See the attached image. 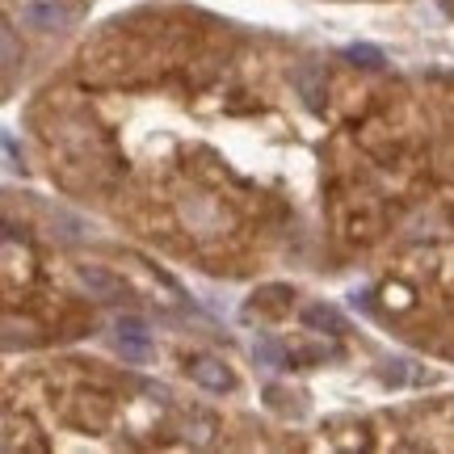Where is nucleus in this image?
<instances>
[{"label":"nucleus","instance_id":"obj_1","mask_svg":"<svg viewBox=\"0 0 454 454\" xmlns=\"http://www.w3.org/2000/svg\"><path fill=\"white\" fill-rule=\"evenodd\" d=\"M118 349H122V357H130V362H139V357L152 354V333H147V325L139 316H122V320H118Z\"/></svg>","mask_w":454,"mask_h":454},{"label":"nucleus","instance_id":"obj_2","mask_svg":"<svg viewBox=\"0 0 454 454\" xmlns=\"http://www.w3.org/2000/svg\"><path fill=\"white\" fill-rule=\"evenodd\" d=\"M81 286L89 294H98V299H122V294H127L122 278H114L110 270H101V265H81Z\"/></svg>","mask_w":454,"mask_h":454},{"label":"nucleus","instance_id":"obj_3","mask_svg":"<svg viewBox=\"0 0 454 454\" xmlns=\"http://www.w3.org/2000/svg\"><path fill=\"white\" fill-rule=\"evenodd\" d=\"M21 21L34 26V30H59L67 21V13L59 4H26V9H21Z\"/></svg>","mask_w":454,"mask_h":454},{"label":"nucleus","instance_id":"obj_4","mask_svg":"<svg viewBox=\"0 0 454 454\" xmlns=\"http://www.w3.org/2000/svg\"><path fill=\"white\" fill-rule=\"evenodd\" d=\"M194 379L202 383L207 391H231V374L215 362V357H202V362H194Z\"/></svg>","mask_w":454,"mask_h":454},{"label":"nucleus","instance_id":"obj_5","mask_svg":"<svg viewBox=\"0 0 454 454\" xmlns=\"http://www.w3.org/2000/svg\"><path fill=\"white\" fill-rule=\"evenodd\" d=\"M345 55H349L354 64H362V67H383V64H387V59H383V51L371 47V43H354Z\"/></svg>","mask_w":454,"mask_h":454},{"label":"nucleus","instance_id":"obj_6","mask_svg":"<svg viewBox=\"0 0 454 454\" xmlns=\"http://www.w3.org/2000/svg\"><path fill=\"white\" fill-rule=\"evenodd\" d=\"M303 320H308L311 328H333V333L340 328V316L333 308H308L303 311Z\"/></svg>","mask_w":454,"mask_h":454},{"label":"nucleus","instance_id":"obj_7","mask_svg":"<svg viewBox=\"0 0 454 454\" xmlns=\"http://www.w3.org/2000/svg\"><path fill=\"white\" fill-rule=\"evenodd\" d=\"M253 354H257L261 366H278V362H282V345H278V340H270V337H257Z\"/></svg>","mask_w":454,"mask_h":454},{"label":"nucleus","instance_id":"obj_8","mask_svg":"<svg viewBox=\"0 0 454 454\" xmlns=\"http://www.w3.org/2000/svg\"><path fill=\"white\" fill-rule=\"evenodd\" d=\"M294 81H299V89H303V98H308V106H311V110H320V89H316V67H303V72H299Z\"/></svg>","mask_w":454,"mask_h":454},{"label":"nucleus","instance_id":"obj_9","mask_svg":"<svg viewBox=\"0 0 454 454\" xmlns=\"http://www.w3.org/2000/svg\"><path fill=\"white\" fill-rule=\"evenodd\" d=\"M17 59V43H13V30H4V64Z\"/></svg>","mask_w":454,"mask_h":454}]
</instances>
